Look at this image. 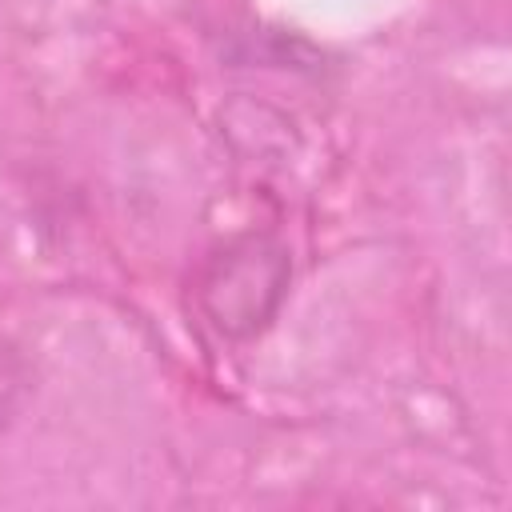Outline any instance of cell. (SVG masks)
Masks as SVG:
<instances>
[{"mask_svg":"<svg viewBox=\"0 0 512 512\" xmlns=\"http://www.w3.org/2000/svg\"><path fill=\"white\" fill-rule=\"evenodd\" d=\"M288 288V256L268 236L224 244L196 280V304L220 336H252Z\"/></svg>","mask_w":512,"mask_h":512,"instance_id":"6da1fadb","label":"cell"},{"mask_svg":"<svg viewBox=\"0 0 512 512\" xmlns=\"http://www.w3.org/2000/svg\"><path fill=\"white\" fill-rule=\"evenodd\" d=\"M28 396H32V360L8 336H0V432L20 416Z\"/></svg>","mask_w":512,"mask_h":512,"instance_id":"7a4b0ae2","label":"cell"}]
</instances>
